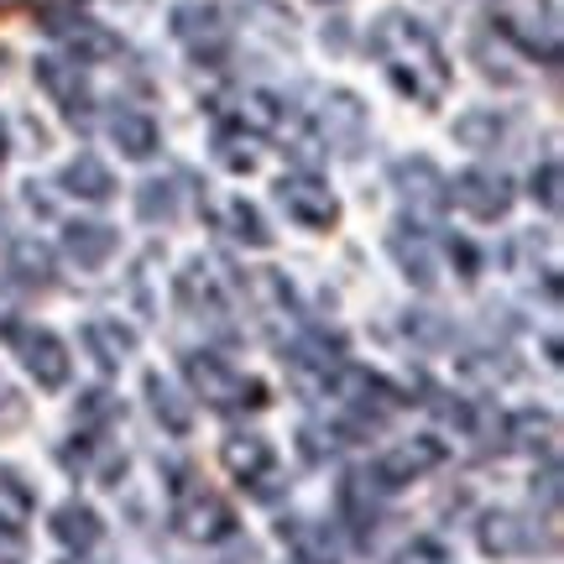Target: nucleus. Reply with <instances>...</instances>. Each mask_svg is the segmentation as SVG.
Returning <instances> with one entry per match:
<instances>
[{"mask_svg":"<svg viewBox=\"0 0 564 564\" xmlns=\"http://www.w3.org/2000/svg\"><path fill=\"white\" fill-rule=\"evenodd\" d=\"M371 53L387 68V79L403 89L408 100L419 105H440L444 89H449V63H444L434 32L423 26L419 17L408 11H387L371 26Z\"/></svg>","mask_w":564,"mask_h":564,"instance_id":"1","label":"nucleus"},{"mask_svg":"<svg viewBox=\"0 0 564 564\" xmlns=\"http://www.w3.org/2000/svg\"><path fill=\"white\" fill-rule=\"evenodd\" d=\"M491 17L502 26V37L528 47L533 58L544 53V63H554V53H560V26H554L549 0H491Z\"/></svg>","mask_w":564,"mask_h":564,"instance_id":"2","label":"nucleus"},{"mask_svg":"<svg viewBox=\"0 0 564 564\" xmlns=\"http://www.w3.org/2000/svg\"><path fill=\"white\" fill-rule=\"evenodd\" d=\"M183 371H188L194 392H199L209 408L236 413V408H246V403H262V387L251 382V377H241L236 366H225L220 356H209V350H194V356L183 361Z\"/></svg>","mask_w":564,"mask_h":564,"instance_id":"3","label":"nucleus"},{"mask_svg":"<svg viewBox=\"0 0 564 564\" xmlns=\"http://www.w3.org/2000/svg\"><path fill=\"white\" fill-rule=\"evenodd\" d=\"M173 37H178L199 63H225V53H230L236 32H230V17H225L220 6L188 0V6H178V11H173Z\"/></svg>","mask_w":564,"mask_h":564,"instance_id":"4","label":"nucleus"},{"mask_svg":"<svg viewBox=\"0 0 564 564\" xmlns=\"http://www.w3.org/2000/svg\"><path fill=\"white\" fill-rule=\"evenodd\" d=\"M278 204L288 209V220L308 225V230H329L340 220V204L329 194V183H319L314 173H288L278 178Z\"/></svg>","mask_w":564,"mask_h":564,"instance_id":"5","label":"nucleus"},{"mask_svg":"<svg viewBox=\"0 0 564 564\" xmlns=\"http://www.w3.org/2000/svg\"><path fill=\"white\" fill-rule=\"evenodd\" d=\"M6 340L17 345V356L26 361V371H32L42 387H63V382H68V350H63L58 335H47V329H37V324L11 319V324H6Z\"/></svg>","mask_w":564,"mask_h":564,"instance_id":"6","label":"nucleus"},{"mask_svg":"<svg viewBox=\"0 0 564 564\" xmlns=\"http://www.w3.org/2000/svg\"><path fill=\"white\" fill-rule=\"evenodd\" d=\"M449 199L460 204L470 220H502L512 209V183L491 167H465L460 178L449 183Z\"/></svg>","mask_w":564,"mask_h":564,"instance_id":"7","label":"nucleus"},{"mask_svg":"<svg viewBox=\"0 0 564 564\" xmlns=\"http://www.w3.org/2000/svg\"><path fill=\"white\" fill-rule=\"evenodd\" d=\"M392 183H398V194L413 204L419 220H434L444 204H449V183H444V173L429 158H403L392 167Z\"/></svg>","mask_w":564,"mask_h":564,"instance_id":"8","label":"nucleus"},{"mask_svg":"<svg viewBox=\"0 0 564 564\" xmlns=\"http://www.w3.org/2000/svg\"><path fill=\"white\" fill-rule=\"evenodd\" d=\"M314 126H319V137L335 147V152H356L366 141V105L350 95V89H329L319 100V116H314Z\"/></svg>","mask_w":564,"mask_h":564,"instance_id":"9","label":"nucleus"},{"mask_svg":"<svg viewBox=\"0 0 564 564\" xmlns=\"http://www.w3.org/2000/svg\"><path fill=\"white\" fill-rule=\"evenodd\" d=\"M37 84L58 100V110L68 116L74 126H84L89 121V84H84V74H79V63H68V58H37Z\"/></svg>","mask_w":564,"mask_h":564,"instance_id":"10","label":"nucleus"},{"mask_svg":"<svg viewBox=\"0 0 564 564\" xmlns=\"http://www.w3.org/2000/svg\"><path fill=\"white\" fill-rule=\"evenodd\" d=\"M183 303L194 308V314H204L209 324H225L230 319V288L225 282H215V262H194L188 272H183L178 282Z\"/></svg>","mask_w":564,"mask_h":564,"instance_id":"11","label":"nucleus"},{"mask_svg":"<svg viewBox=\"0 0 564 564\" xmlns=\"http://www.w3.org/2000/svg\"><path fill=\"white\" fill-rule=\"evenodd\" d=\"M387 246H392V257H398V267H403L408 278L419 282V288H434V278H440V267H434V246H429V236H423L419 225H392V236H387Z\"/></svg>","mask_w":564,"mask_h":564,"instance_id":"12","label":"nucleus"},{"mask_svg":"<svg viewBox=\"0 0 564 564\" xmlns=\"http://www.w3.org/2000/svg\"><path fill=\"white\" fill-rule=\"evenodd\" d=\"M282 100L267 95V89H246L230 100V126L236 131H251V137H282Z\"/></svg>","mask_w":564,"mask_h":564,"instance_id":"13","label":"nucleus"},{"mask_svg":"<svg viewBox=\"0 0 564 564\" xmlns=\"http://www.w3.org/2000/svg\"><path fill=\"white\" fill-rule=\"evenodd\" d=\"M116 230L100 220H74L68 230H63V246H68V257L84 267V272H95V267H105L110 257H116Z\"/></svg>","mask_w":564,"mask_h":564,"instance_id":"14","label":"nucleus"},{"mask_svg":"<svg viewBox=\"0 0 564 564\" xmlns=\"http://www.w3.org/2000/svg\"><path fill=\"white\" fill-rule=\"evenodd\" d=\"M105 131H110V141L121 147V158H152V152H158V121L141 116V110H131V105H116L110 121H105Z\"/></svg>","mask_w":564,"mask_h":564,"instance_id":"15","label":"nucleus"},{"mask_svg":"<svg viewBox=\"0 0 564 564\" xmlns=\"http://www.w3.org/2000/svg\"><path fill=\"white\" fill-rule=\"evenodd\" d=\"M236 528V518H230V507L220 502V497H188V502L178 507V533H188V539H225Z\"/></svg>","mask_w":564,"mask_h":564,"instance_id":"16","label":"nucleus"},{"mask_svg":"<svg viewBox=\"0 0 564 564\" xmlns=\"http://www.w3.org/2000/svg\"><path fill=\"white\" fill-rule=\"evenodd\" d=\"M440 444L434 440H413V444H403V449H392V455H382L377 460V481L382 486H403V481H413V476H423L429 465H440Z\"/></svg>","mask_w":564,"mask_h":564,"instance_id":"17","label":"nucleus"},{"mask_svg":"<svg viewBox=\"0 0 564 564\" xmlns=\"http://www.w3.org/2000/svg\"><path fill=\"white\" fill-rule=\"evenodd\" d=\"M6 278L17 288H47L53 282V251L42 241H11L6 251Z\"/></svg>","mask_w":564,"mask_h":564,"instance_id":"18","label":"nucleus"},{"mask_svg":"<svg viewBox=\"0 0 564 564\" xmlns=\"http://www.w3.org/2000/svg\"><path fill=\"white\" fill-rule=\"evenodd\" d=\"M58 183L74 194V199H89V204H105L116 194V178H110V167H105L100 158H74L58 173Z\"/></svg>","mask_w":564,"mask_h":564,"instance_id":"19","label":"nucleus"},{"mask_svg":"<svg viewBox=\"0 0 564 564\" xmlns=\"http://www.w3.org/2000/svg\"><path fill=\"white\" fill-rule=\"evenodd\" d=\"M53 32H58L68 47H74V58H116V32H105V26H95V21H79V17H68V21H47Z\"/></svg>","mask_w":564,"mask_h":564,"instance_id":"20","label":"nucleus"},{"mask_svg":"<svg viewBox=\"0 0 564 564\" xmlns=\"http://www.w3.org/2000/svg\"><path fill=\"white\" fill-rule=\"evenodd\" d=\"M215 225H220L230 241H241V246H267L262 215H257V209H251L246 199H220V209H215Z\"/></svg>","mask_w":564,"mask_h":564,"instance_id":"21","label":"nucleus"},{"mask_svg":"<svg viewBox=\"0 0 564 564\" xmlns=\"http://www.w3.org/2000/svg\"><path fill=\"white\" fill-rule=\"evenodd\" d=\"M137 215L147 225H167L178 220V183L173 178H152L137 188Z\"/></svg>","mask_w":564,"mask_h":564,"instance_id":"22","label":"nucleus"},{"mask_svg":"<svg viewBox=\"0 0 564 564\" xmlns=\"http://www.w3.org/2000/svg\"><path fill=\"white\" fill-rule=\"evenodd\" d=\"M225 465H230L241 481H257V476H267V470H272V449H267L262 440L230 434V440H225Z\"/></svg>","mask_w":564,"mask_h":564,"instance_id":"23","label":"nucleus"},{"mask_svg":"<svg viewBox=\"0 0 564 564\" xmlns=\"http://www.w3.org/2000/svg\"><path fill=\"white\" fill-rule=\"evenodd\" d=\"M84 340H89V350L100 356V366H121L126 356L137 350L131 329H121V324H110V319H95L89 329H84Z\"/></svg>","mask_w":564,"mask_h":564,"instance_id":"24","label":"nucleus"},{"mask_svg":"<svg viewBox=\"0 0 564 564\" xmlns=\"http://www.w3.org/2000/svg\"><path fill=\"white\" fill-rule=\"evenodd\" d=\"M53 533H58L68 549H89L95 539H100V518L89 512V507H58V518H53Z\"/></svg>","mask_w":564,"mask_h":564,"instance_id":"25","label":"nucleus"},{"mask_svg":"<svg viewBox=\"0 0 564 564\" xmlns=\"http://www.w3.org/2000/svg\"><path fill=\"white\" fill-rule=\"evenodd\" d=\"M497 137H502V121H497L491 110H470V116H460V121H455V141H460V147L486 152V147H497Z\"/></svg>","mask_w":564,"mask_h":564,"instance_id":"26","label":"nucleus"},{"mask_svg":"<svg viewBox=\"0 0 564 564\" xmlns=\"http://www.w3.org/2000/svg\"><path fill=\"white\" fill-rule=\"evenodd\" d=\"M215 158L230 167V173H251V137L246 131H236V126H225L220 137H215Z\"/></svg>","mask_w":564,"mask_h":564,"instance_id":"27","label":"nucleus"},{"mask_svg":"<svg viewBox=\"0 0 564 564\" xmlns=\"http://www.w3.org/2000/svg\"><path fill=\"white\" fill-rule=\"evenodd\" d=\"M147 398H152V403H158V419L167 423V429H188V408L178 403V392H173V387L162 382V377H147Z\"/></svg>","mask_w":564,"mask_h":564,"instance_id":"28","label":"nucleus"},{"mask_svg":"<svg viewBox=\"0 0 564 564\" xmlns=\"http://www.w3.org/2000/svg\"><path fill=\"white\" fill-rule=\"evenodd\" d=\"M533 199L544 204L549 215L564 204V183H560V158H544L539 162V173H533Z\"/></svg>","mask_w":564,"mask_h":564,"instance_id":"29","label":"nucleus"},{"mask_svg":"<svg viewBox=\"0 0 564 564\" xmlns=\"http://www.w3.org/2000/svg\"><path fill=\"white\" fill-rule=\"evenodd\" d=\"M21 554H26V539L11 523H0V564H21Z\"/></svg>","mask_w":564,"mask_h":564,"instance_id":"30","label":"nucleus"},{"mask_svg":"<svg viewBox=\"0 0 564 564\" xmlns=\"http://www.w3.org/2000/svg\"><path fill=\"white\" fill-rule=\"evenodd\" d=\"M11 423H21V398L11 387H0V429H11Z\"/></svg>","mask_w":564,"mask_h":564,"instance_id":"31","label":"nucleus"},{"mask_svg":"<svg viewBox=\"0 0 564 564\" xmlns=\"http://www.w3.org/2000/svg\"><path fill=\"white\" fill-rule=\"evenodd\" d=\"M0 162H6V126H0Z\"/></svg>","mask_w":564,"mask_h":564,"instance_id":"32","label":"nucleus"}]
</instances>
